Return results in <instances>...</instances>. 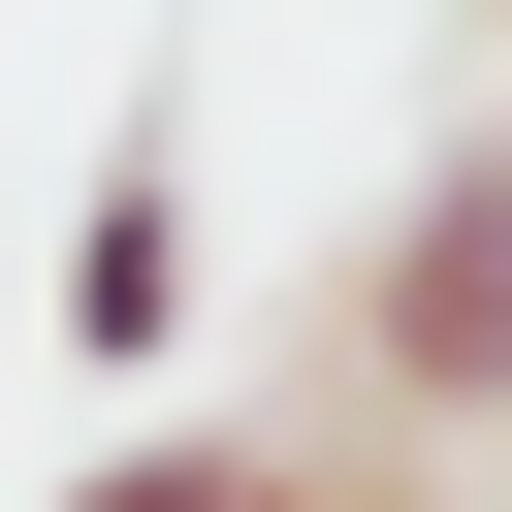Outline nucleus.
<instances>
[{"label":"nucleus","mask_w":512,"mask_h":512,"mask_svg":"<svg viewBox=\"0 0 512 512\" xmlns=\"http://www.w3.org/2000/svg\"><path fill=\"white\" fill-rule=\"evenodd\" d=\"M352 352H384V416H480V448H512V160H448V192L352 256Z\"/></svg>","instance_id":"obj_1"},{"label":"nucleus","mask_w":512,"mask_h":512,"mask_svg":"<svg viewBox=\"0 0 512 512\" xmlns=\"http://www.w3.org/2000/svg\"><path fill=\"white\" fill-rule=\"evenodd\" d=\"M64 320H96V352H192V128H160V96L96 128V224H64Z\"/></svg>","instance_id":"obj_2"},{"label":"nucleus","mask_w":512,"mask_h":512,"mask_svg":"<svg viewBox=\"0 0 512 512\" xmlns=\"http://www.w3.org/2000/svg\"><path fill=\"white\" fill-rule=\"evenodd\" d=\"M64 512H288V480H256V448H96Z\"/></svg>","instance_id":"obj_3"},{"label":"nucleus","mask_w":512,"mask_h":512,"mask_svg":"<svg viewBox=\"0 0 512 512\" xmlns=\"http://www.w3.org/2000/svg\"><path fill=\"white\" fill-rule=\"evenodd\" d=\"M384 512H512V480H384Z\"/></svg>","instance_id":"obj_4"},{"label":"nucleus","mask_w":512,"mask_h":512,"mask_svg":"<svg viewBox=\"0 0 512 512\" xmlns=\"http://www.w3.org/2000/svg\"><path fill=\"white\" fill-rule=\"evenodd\" d=\"M480 480H512V448H480Z\"/></svg>","instance_id":"obj_5"}]
</instances>
